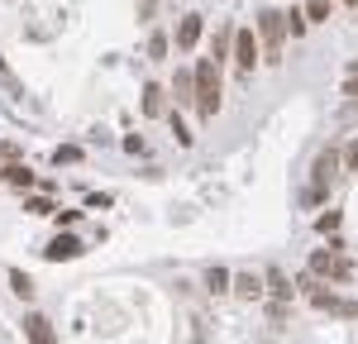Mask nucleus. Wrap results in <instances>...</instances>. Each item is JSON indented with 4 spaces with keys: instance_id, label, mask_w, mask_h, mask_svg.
<instances>
[{
    "instance_id": "nucleus-1",
    "label": "nucleus",
    "mask_w": 358,
    "mask_h": 344,
    "mask_svg": "<svg viewBox=\"0 0 358 344\" xmlns=\"http://www.w3.org/2000/svg\"><path fill=\"white\" fill-rule=\"evenodd\" d=\"M192 77H196V115L201 120H215L220 115V67L210 57H201L192 67Z\"/></svg>"
},
{
    "instance_id": "nucleus-2",
    "label": "nucleus",
    "mask_w": 358,
    "mask_h": 344,
    "mask_svg": "<svg viewBox=\"0 0 358 344\" xmlns=\"http://www.w3.org/2000/svg\"><path fill=\"white\" fill-rule=\"evenodd\" d=\"M258 38H263V62H282V43H287V20H282V10H263V15H258Z\"/></svg>"
},
{
    "instance_id": "nucleus-3",
    "label": "nucleus",
    "mask_w": 358,
    "mask_h": 344,
    "mask_svg": "<svg viewBox=\"0 0 358 344\" xmlns=\"http://www.w3.org/2000/svg\"><path fill=\"white\" fill-rule=\"evenodd\" d=\"M301 287H306V296L320 306V311H330V315H344V320H354L358 315V301H344V296H334V292H325V287H315L310 278H301Z\"/></svg>"
},
{
    "instance_id": "nucleus-4",
    "label": "nucleus",
    "mask_w": 358,
    "mask_h": 344,
    "mask_svg": "<svg viewBox=\"0 0 358 344\" xmlns=\"http://www.w3.org/2000/svg\"><path fill=\"white\" fill-rule=\"evenodd\" d=\"M229 53H234V62H239V72H253V67H258V57H263V48H258V38H253V29H234V48H229Z\"/></svg>"
},
{
    "instance_id": "nucleus-5",
    "label": "nucleus",
    "mask_w": 358,
    "mask_h": 344,
    "mask_svg": "<svg viewBox=\"0 0 358 344\" xmlns=\"http://www.w3.org/2000/svg\"><path fill=\"white\" fill-rule=\"evenodd\" d=\"M310 273H315V278H334V282H349V263L339 258V249L310 254Z\"/></svg>"
},
{
    "instance_id": "nucleus-6",
    "label": "nucleus",
    "mask_w": 358,
    "mask_h": 344,
    "mask_svg": "<svg viewBox=\"0 0 358 344\" xmlns=\"http://www.w3.org/2000/svg\"><path fill=\"white\" fill-rule=\"evenodd\" d=\"M334 177H339V153H334V148H325V153L315 158V182H310V196L320 201L325 192H330V182H334Z\"/></svg>"
},
{
    "instance_id": "nucleus-7",
    "label": "nucleus",
    "mask_w": 358,
    "mask_h": 344,
    "mask_svg": "<svg viewBox=\"0 0 358 344\" xmlns=\"http://www.w3.org/2000/svg\"><path fill=\"white\" fill-rule=\"evenodd\" d=\"M86 249H82V239H77V234H53V239H48V249H43V258H48V263H67V258H82Z\"/></svg>"
},
{
    "instance_id": "nucleus-8",
    "label": "nucleus",
    "mask_w": 358,
    "mask_h": 344,
    "mask_svg": "<svg viewBox=\"0 0 358 344\" xmlns=\"http://www.w3.org/2000/svg\"><path fill=\"white\" fill-rule=\"evenodd\" d=\"M201 34H206V24H201V15H182V24H177V34H172L177 53H192L196 43H201Z\"/></svg>"
},
{
    "instance_id": "nucleus-9",
    "label": "nucleus",
    "mask_w": 358,
    "mask_h": 344,
    "mask_svg": "<svg viewBox=\"0 0 358 344\" xmlns=\"http://www.w3.org/2000/svg\"><path fill=\"white\" fill-rule=\"evenodd\" d=\"M24 340H29V344H57L53 320H48V315H38V311H29V315H24Z\"/></svg>"
},
{
    "instance_id": "nucleus-10",
    "label": "nucleus",
    "mask_w": 358,
    "mask_h": 344,
    "mask_svg": "<svg viewBox=\"0 0 358 344\" xmlns=\"http://www.w3.org/2000/svg\"><path fill=\"white\" fill-rule=\"evenodd\" d=\"M143 115H148V120L167 115V91H163L158 82H148V86H143Z\"/></svg>"
},
{
    "instance_id": "nucleus-11",
    "label": "nucleus",
    "mask_w": 358,
    "mask_h": 344,
    "mask_svg": "<svg viewBox=\"0 0 358 344\" xmlns=\"http://www.w3.org/2000/svg\"><path fill=\"white\" fill-rule=\"evenodd\" d=\"M229 48H234V24H220V29H215V38H210V62L220 67L224 57H229Z\"/></svg>"
},
{
    "instance_id": "nucleus-12",
    "label": "nucleus",
    "mask_w": 358,
    "mask_h": 344,
    "mask_svg": "<svg viewBox=\"0 0 358 344\" xmlns=\"http://www.w3.org/2000/svg\"><path fill=\"white\" fill-rule=\"evenodd\" d=\"M172 96H177V106H192V101H196V77L187 72V67L172 77Z\"/></svg>"
},
{
    "instance_id": "nucleus-13",
    "label": "nucleus",
    "mask_w": 358,
    "mask_h": 344,
    "mask_svg": "<svg viewBox=\"0 0 358 344\" xmlns=\"http://www.w3.org/2000/svg\"><path fill=\"white\" fill-rule=\"evenodd\" d=\"M229 292H234V296H244V301H258V296H263V278H253V273H239Z\"/></svg>"
},
{
    "instance_id": "nucleus-14",
    "label": "nucleus",
    "mask_w": 358,
    "mask_h": 344,
    "mask_svg": "<svg viewBox=\"0 0 358 344\" xmlns=\"http://www.w3.org/2000/svg\"><path fill=\"white\" fill-rule=\"evenodd\" d=\"M0 177H5L10 187H20V192H29V187H34V172H29L24 163H5V168H0Z\"/></svg>"
},
{
    "instance_id": "nucleus-15",
    "label": "nucleus",
    "mask_w": 358,
    "mask_h": 344,
    "mask_svg": "<svg viewBox=\"0 0 358 344\" xmlns=\"http://www.w3.org/2000/svg\"><path fill=\"white\" fill-rule=\"evenodd\" d=\"M10 292H15L20 301H34V278L20 273V268H10Z\"/></svg>"
},
{
    "instance_id": "nucleus-16",
    "label": "nucleus",
    "mask_w": 358,
    "mask_h": 344,
    "mask_svg": "<svg viewBox=\"0 0 358 344\" xmlns=\"http://www.w3.org/2000/svg\"><path fill=\"white\" fill-rule=\"evenodd\" d=\"M268 292H273L277 301H292V282H287V273H277V268H273V273H268Z\"/></svg>"
},
{
    "instance_id": "nucleus-17",
    "label": "nucleus",
    "mask_w": 358,
    "mask_h": 344,
    "mask_svg": "<svg viewBox=\"0 0 358 344\" xmlns=\"http://www.w3.org/2000/svg\"><path fill=\"white\" fill-rule=\"evenodd\" d=\"M167 48H172V38H167V34H148V62H163Z\"/></svg>"
},
{
    "instance_id": "nucleus-18",
    "label": "nucleus",
    "mask_w": 358,
    "mask_h": 344,
    "mask_svg": "<svg viewBox=\"0 0 358 344\" xmlns=\"http://www.w3.org/2000/svg\"><path fill=\"white\" fill-rule=\"evenodd\" d=\"M320 20H330V0H310L306 5V24H320Z\"/></svg>"
},
{
    "instance_id": "nucleus-19",
    "label": "nucleus",
    "mask_w": 358,
    "mask_h": 344,
    "mask_svg": "<svg viewBox=\"0 0 358 344\" xmlns=\"http://www.w3.org/2000/svg\"><path fill=\"white\" fill-rule=\"evenodd\" d=\"M24 210H29V215H53L57 206L48 196H24Z\"/></svg>"
},
{
    "instance_id": "nucleus-20",
    "label": "nucleus",
    "mask_w": 358,
    "mask_h": 344,
    "mask_svg": "<svg viewBox=\"0 0 358 344\" xmlns=\"http://www.w3.org/2000/svg\"><path fill=\"white\" fill-rule=\"evenodd\" d=\"M206 287H210L215 296H220V292H229V273H224V268H210V273H206Z\"/></svg>"
},
{
    "instance_id": "nucleus-21",
    "label": "nucleus",
    "mask_w": 358,
    "mask_h": 344,
    "mask_svg": "<svg viewBox=\"0 0 358 344\" xmlns=\"http://www.w3.org/2000/svg\"><path fill=\"white\" fill-rule=\"evenodd\" d=\"M158 10H163V0H138V24H153Z\"/></svg>"
},
{
    "instance_id": "nucleus-22",
    "label": "nucleus",
    "mask_w": 358,
    "mask_h": 344,
    "mask_svg": "<svg viewBox=\"0 0 358 344\" xmlns=\"http://www.w3.org/2000/svg\"><path fill=\"white\" fill-rule=\"evenodd\" d=\"M339 168H344V172H358V139L349 143V148H344V158H339Z\"/></svg>"
},
{
    "instance_id": "nucleus-23",
    "label": "nucleus",
    "mask_w": 358,
    "mask_h": 344,
    "mask_svg": "<svg viewBox=\"0 0 358 344\" xmlns=\"http://www.w3.org/2000/svg\"><path fill=\"white\" fill-rule=\"evenodd\" d=\"M282 20H287V34H292V38H296V34H306V15H296V10H292V15H282Z\"/></svg>"
},
{
    "instance_id": "nucleus-24",
    "label": "nucleus",
    "mask_w": 358,
    "mask_h": 344,
    "mask_svg": "<svg viewBox=\"0 0 358 344\" xmlns=\"http://www.w3.org/2000/svg\"><path fill=\"white\" fill-rule=\"evenodd\" d=\"M172 129H177V143H192V129H187V124L177 120V110H172Z\"/></svg>"
},
{
    "instance_id": "nucleus-25",
    "label": "nucleus",
    "mask_w": 358,
    "mask_h": 344,
    "mask_svg": "<svg viewBox=\"0 0 358 344\" xmlns=\"http://www.w3.org/2000/svg\"><path fill=\"white\" fill-rule=\"evenodd\" d=\"M344 96H349V101H358V77H349V82H344Z\"/></svg>"
},
{
    "instance_id": "nucleus-26",
    "label": "nucleus",
    "mask_w": 358,
    "mask_h": 344,
    "mask_svg": "<svg viewBox=\"0 0 358 344\" xmlns=\"http://www.w3.org/2000/svg\"><path fill=\"white\" fill-rule=\"evenodd\" d=\"M349 5H354V10H358V0H349Z\"/></svg>"
},
{
    "instance_id": "nucleus-27",
    "label": "nucleus",
    "mask_w": 358,
    "mask_h": 344,
    "mask_svg": "<svg viewBox=\"0 0 358 344\" xmlns=\"http://www.w3.org/2000/svg\"><path fill=\"white\" fill-rule=\"evenodd\" d=\"M330 5H334V0H330Z\"/></svg>"
}]
</instances>
